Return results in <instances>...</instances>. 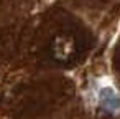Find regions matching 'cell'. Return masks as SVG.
Masks as SVG:
<instances>
[{
    "mask_svg": "<svg viewBox=\"0 0 120 119\" xmlns=\"http://www.w3.org/2000/svg\"><path fill=\"white\" fill-rule=\"evenodd\" d=\"M49 53L58 63H69L77 55V41L69 33H58L51 40Z\"/></svg>",
    "mask_w": 120,
    "mask_h": 119,
    "instance_id": "cell-1",
    "label": "cell"
}]
</instances>
